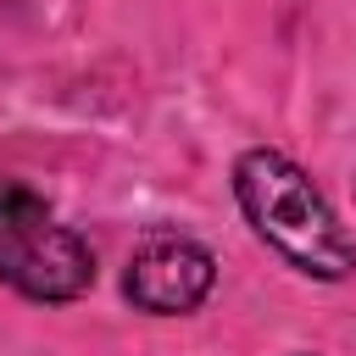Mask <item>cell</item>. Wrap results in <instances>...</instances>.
Returning <instances> with one entry per match:
<instances>
[{"label":"cell","instance_id":"6da1fadb","mask_svg":"<svg viewBox=\"0 0 356 356\" xmlns=\"http://www.w3.org/2000/svg\"><path fill=\"white\" fill-rule=\"evenodd\" d=\"M234 195L256 239L273 245L295 273L323 284H339L356 273V234L339 222V211L312 184V172L284 150H267V145L245 150L234 161Z\"/></svg>","mask_w":356,"mask_h":356},{"label":"cell","instance_id":"7a4b0ae2","mask_svg":"<svg viewBox=\"0 0 356 356\" xmlns=\"http://www.w3.org/2000/svg\"><path fill=\"white\" fill-rule=\"evenodd\" d=\"M0 284L44 306L78 300L95 284V250L22 184H0Z\"/></svg>","mask_w":356,"mask_h":356},{"label":"cell","instance_id":"3957f363","mask_svg":"<svg viewBox=\"0 0 356 356\" xmlns=\"http://www.w3.org/2000/svg\"><path fill=\"white\" fill-rule=\"evenodd\" d=\"M217 284V256L178 234V228H150L134 256H128V273H122V295L150 312V317H184L195 312Z\"/></svg>","mask_w":356,"mask_h":356}]
</instances>
